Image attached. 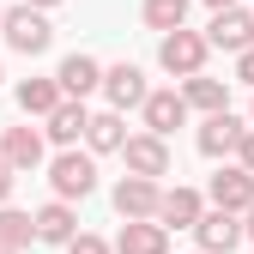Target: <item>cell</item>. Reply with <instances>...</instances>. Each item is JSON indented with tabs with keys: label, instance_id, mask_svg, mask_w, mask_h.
<instances>
[{
	"label": "cell",
	"instance_id": "obj_1",
	"mask_svg": "<svg viewBox=\"0 0 254 254\" xmlns=\"http://www.w3.org/2000/svg\"><path fill=\"white\" fill-rule=\"evenodd\" d=\"M43 170H49L55 200H67V206H79V200L97 194V157H91V151H55Z\"/></svg>",
	"mask_w": 254,
	"mask_h": 254
},
{
	"label": "cell",
	"instance_id": "obj_2",
	"mask_svg": "<svg viewBox=\"0 0 254 254\" xmlns=\"http://www.w3.org/2000/svg\"><path fill=\"white\" fill-rule=\"evenodd\" d=\"M0 37H6V49H12V55H49L55 24H49V12L6 6V12H0Z\"/></svg>",
	"mask_w": 254,
	"mask_h": 254
},
{
	"label": "cell",
	"instance_id": "obj_3",
	"mask_svg": "<svg viewBox=\"0 0 254 254\" xmlns=\"http://www.w3.org/2000/svg\"><path fill=\"white\" fill-rule=\"evenodd\" d=\"M206 61H212V49H206L200 30H170V37H157V67H164L170 79L206 73Z\"/></svg>",
	"mask_w": 254,
	"mask_h": 254
},
{
	"label": "cell",
	"instance_id": "obj_4",
	"mask_svg": "<svg viewBox=\"0 0 254 254\" xmlns=\"http://www.w3.org/2000/svg\"><path fill=\"white\" fill-rule=\"evenodd\" d=\"M200 212H206V194H200V188H188V182H176V188L157 194V218H151V224L176 236V230H194Z\"/></svg>",
	"mask_w": 254,
	"mask_h": 254
},
{
	"label": "cell",
	"instance_id": "obj_5",
	"mask_svg": "<svg viewBox=\"0 0 254 254\" xmlns=\"http://www.w3.org/2000/svg\"><path fill=\"white\" fill-rule=\"evenodd\" d=\"M121 164H127V176L164 182V176L176 170V157H170V139H151V133H127V145H121Z\"/></svg>",
	"mask_w": 254,
	"mask_h": 254
},
{
	"label": "cell",
	"instance_id": "obj_6",
	"mask_svg": "<svg viewBox=\"0 0 254 254\" xmlns=\"http://www.w3.org/2000/svg\"><path fill=\"white\" fill-rule=\"evenodd\" d=\"M157 194H164V182L121 176V182H115V194H109V206H115L121 224H145V218H157Z\"/></svg>",
	"mask_w": 254,
	"mask_h": 254
},
{
	"label": "cell",
	"instance_id": "obj_7",
	"mask_svg": "<svg viewBox=\"0 0 254 254\" xmlns=\"http://www.w3.org/2000/svg\"><path fill=\"white\" fill-rule=\"evenodd\" d=\"M200 37H206V49H224L236 61L242 49H254V18H248V6H224V12H212V24Z\"/></svg>",
	"mask_w": 254,
	"mask_h": 254
},
{
	"label": "cell",
	"instance_id": "obj_8",
	"mask_svg": "<svg viewBox=\"0 0 254 254\" xmlns=\"http://www.w3.org/2000/svg\"><path fill=\"white\" fill-rule=\"evenodd\" d=\"M55 85H61V97H67V103H85L91 91L103 85V61H97V55H85V49L61 55V67H55Z\"/></svg>",
	"mask_w": 254,
	"mask_h": 254
},
{
	"label": "cell",
	"instance_id": "obj_9",
	"mask_svg": "<svg viewBox=\"0 0 254 254\" xmlns=\"http://www.w3.org/2000/svg\"><path fill=\"white\" fill-rule=\"evenodd\" d=\"M248 133V121L242 115H206L200 121V133H194V145H200V157H212V164H230V157H236V139Z\"/></svg>",
	"mask_w": 254,
	"mask_h": 254
},
{
	"label": "cell",
	"instance_id": "obj_10",
	"mask_svg": "<svg viewBox=\"0 0 254 254\" xmlns=\"http://www.w3.org/2000/svg\"><path fill=\"white\" fill-rule=\"evenodd\" d=\"M97 91H103V103H109L115 115H127V109L145 103L151 85H145V73L133 67V61H115V67H103V85H97Z\"/></svg>",
	"mask_w": 254,
	"mask_h": 254
},
{
	"label": "cell",
	"instance_id": "obj_11",
	"mask_svg": "<svg viewBox=\"0 0 254 254\" xmlns=\"http://www.w3.org/2000/svg\"><path fill=\"white\" fill-rule=\"evenodd\" d=\"M0 164H6L12 176H30V170H43L49 164V145L37 127H6L0 133Z\"/></svg>",
	"mask_w": 254,
	"mask_h": 254
},
{
	"label": "cell",
	"instance_id": "obj_12",
	"mask_svg": "<svg viewBox=\"0 0 254 254\" xmlns=\"http://www.w3.org/2000/svg\"><path fill=\"white\" fill-rule=\"evenodd\" d=\"M139 121H145V133L151 139H170L176 127H188V103H182V91H145V103H139Z\"/></svg>",
	"mask_w": 254,
	"mask_h": 254
},
{
	"label": "cell",
	"instance_id": "obj_13",
	"mask_svg": "<svg viewBox=\"0 0 254 254\" xmlns=\"http://www.w3.org/2000/svg\"><path fill=\"white\" fill-rule=\"evenodd\" d=\"M206 206H218V212H248L254 206V176L248 170H236V164H224V170H218L212 176V188H206Z\"/></svg>",
	"mask_w": 254,
	"mask_h": 254
},
{
	"label": "cell",
	"instance_id": "obj_14",
	"mask_svg": "<svg viewBox=\"0 0 254 254\" xmlns=\"http://www.w3.org/2000/svg\"><path fill=\"white\" fill-rule=\"evenodd\" d=\"M194 254H230L236 242H242V218L236 212H218V206H206L200 212V224H194Z\"/></svg>",
	"mask_w": 254,
	"mask_h": 254
},
{
	"label": "cell",
	"instance_id": "obj_15",
	"mask_svg": "<svg viewBox=\"0 0 254 254\" xmlns=\"http://www.w3.org/2000/svg\"><path fill=\"white\" fill-rule=\"evenodd\" d=\"M182 103L188 115H224L230 109V79H212V73H194V79H182Z\"/></svg>",
	"mask_w": 254,
	"mask_h": 254
},
{
	"label": "cell",
	"instance_id": "obj_16",
	"mask_svg": "<svg viewBox=\"0 0 254 254\" xmlns=\"http://www.w3.org/2000/svg\"><path fill=\"white\" fill-rule=\"evenodd\" d=\"M30 230H37V242H49V248H67V242L79 236V212H73L67 200H49V206L30 212Z\"/></svg>",
	"mask_w": 254,
	"mask_h": 254
},
{
	"label": "cell",
	"instance_id": "obj_17",
	"mask_svg": "<svg viewBox=\"0 0 254 254\" xmlns=\"http://www.w3.org/2000/svg\"><path fill=\"white\" fill-rule=\"evenodd\" d=\"M85 121H91V109H85V103H61V109L37 127V133H43V145H55V151H79Z\"/></svg>",
	"mask_w": 254,
	"mask_h": 254
},
{
	"label": "cell",
	"instance_id": "obj_18",
	"mask_svg": "<svg viewBox=\"0 0 254 254\" xmlns=\"http://www.w3.org/2000/svg\"><path fill=\"white\" fill-rule=\"evenodd\" d=\"M127 145V115H115V109H97L85 121V151L91 157H109V151H121Z\"/></svg>",
	"mask_w": 254,
	"mask_h": 254
},
{
	"label": "cell",
	"instance_id": "obj_19",
	"mask_svg": "<svg viewBox=\"0 0 254 254\" xmlns=\"http://www.w3.org/2000/svg\"><path fill=\"white\" fill-rule=\"evenodd\" d=\"M12 97H18V109H24V115H37V121H49L61 103H67V97H61V85H55V73H49V79H18Z\"/></svg>",
	"mask_w": 254,
	"mask_h": 254
},
{
	"label": "cell",
	"instance_id": "obj_20",
	"mask_svg": "<svg viewBox=\"0 0 254 254\" xmlns=\"http://www.w3.org/2000/svg\"><path fill=\"white\" fill-rule=\"evenodd\" d=\"M109 248L115 254H170V230H157L151 218H145V224H121Z\"/></svg>",
	"mask_w": 254,
	"mask_h": 254
},
{
	"label": "cell",
	"instance_id": "obj_21",
	"mask_svg": "<svg viewBox=\"0 0 254 254\" xmlns=\"http://www.w3.org/2000/svg\"><path fill=\"white\" fill-rule=\"evenodd\" d=\"M139 18H145V30H157V37H170V30H188V0H145Z\"/></svg>",
	"mask_w": 254,
	"mask_h": 254
},
{
	"label": "cell",
	"instance_id": "obj_22",
	"mask_svg": "<svg viewBox=\"0 0 254 254\" xmlns=\"http://www.w3.org/2000/svg\"><path fill=\"white\" fill-rule=\"evenodd\" d=\"M30 242H37V230H30V212H18V206H0V248L24 254Z\"/></svg>",
	"mask_w": 254,
	"mask_h": 254
},
{
	"label": "cell",
	"instance_id": "obj_23",
	"mask_svg": "<svg viewBox=\"0 0 254 254\" xmlns=\"http://www.w3.org/2000/svg\"><path fill=\"white\" fill-rule=\"evenodd\" d=\"M67 254H115V248H109V236H97V230H79V236L67 242Z\"/></svg>",
	"mask_w": 254,
	"mask_h": 254
},
{
	"label": "cell",
	"instance_id": "obj_24",
	"mask_svg": "<svg viewBox=\"0 0 254 254\" xmlns=\"http://www.w3.org/2000/svg\"><path fill=\"white\" fill-rule=\"evenodd\" d=\"M230 164H236V170H248V176H254V127H248V133H242V139H236V157H230Z\"/></svg>",
	"mask_w": 254,
	"mask_h": 254
},
{
	"label": "cell",
	"instance_id": "obj_25",
	"mask_svg": "<svg viewBox=\"0 0 254 254\" xmlns=\"http://www.w3.org/2000/svg\"><path fill=\"white\" fill-rule=\"evenodd\" d=\"M230 85H248V91H254V49L236 55V79H230Z\"/></svg>",
	"mask_w": 254,
	"mask_h": 254
},
{
	"label": "cell",
	"instance_id": "obj_26",
	"mask_svg": "<svg viewBox=\"0 0 254 254\" xmlns=\"http://www.w3.org/2000/svg\"><path fill=\"white\" fill-rule=\"evenodd\" d=\"M12 188H18V176H12L6 164H0V206H12Z\"/></svg>",
	"mask_w": 254,
	"mask_h": 254
},
{
	"label": "cell",
	"instance_id": "obj_27",
	"mask_svg": "<svg viewBox=\"0 0 254 254\" xmlns=\"http://www.w3.org/2000/svg\"><path fill=\"white\" fill-rule=\"evenodd\" d=\"M18 6H30V12H55L61 0H18Z\"/></svg>",
	"mask_w": 254,
	"mask_h": 254
},
{
	"label": "cell",
	"instance_id": "obj_28",
	"mask_svg": "<svg viewBox=\"0 0 254 254\" xmlns=\"http://www.w3.org/2000/svg\"><path fill=\"white\" fill-rule=\"evenodd\" d=\"M242 242H254V206L242 212Z\"/></svg>",
	"mask_w": 254,
	"mask_h": 254
},
{
	"label": "cell",
	"instance_id": "obj_29",
	"mask_svg": "<svg viewBox=\"0 0 254 254\" xmlns=\"http://www.w3.org/2000/svg\"><path fill=\"white\" fill-rule=\"evenodd\" d=\"M206 6H212V12H224V6H236V0H206Z\"/></svg>",
	"mask_w": 254,
	"mask_h": 254
},
{
	"label": "cell",
	"instance_id": "obj_30",
	"mask_svg": "<svg viewBox=\"0 0 254 254\" xmlns=\"http://www.w3.org/2000/svg\"><path fill=\"white\" fill-rule=\"evenodd\" d=\"M248 127H254V103H248Z\"/></svg>",
	"mask_w": 254,
	"mask_h": 254
},
{
	"label": "cell",
	"instance_id": "obj_31",
	"mask_svg": "<svg viewBox=\"0 0 254 254\" xmlns=\"http://www.w3.org/2000/svg\"><path fill=\"white\" fill-rule=\"evenodd\" d=\"M0 85H6V67H0Z\"/></svg>",
	"mask_w": 254,
	"mask_h": 254
},
{
	"label": "cell",
	"instance_id": "obj_32",
	"mask_svg": "<svg viewBox=\"0 0 254 254\" xmlns=\"http://www.w3.org/2000/svg\"><path fill=\"white\" fill-rule=\"evenodd\" d=\"M0 12H6V0H0Z\"/></svg>",
	"mask_w": 254,
	"mask_h": 254
},
{
	"label": "cell",
	"instance_id": "obj_33",
	"mask_svg": "<svg viewBox=\"0 0 254 254\" xmlns=\"http://www.w3.org/2000/svg\"><path fill=\"white\" fill-rule=\"evenodd\" d=\"M0 254H12V248H0Z\"/></svg>",
	"mask_w": 254,
	"mask_h": 254
},
{
	"label": "cell",
	"instance_id": "obj_34",
	"mask_svg": "<svg viewBox=\"0 0 254 254\" xmlns=\"http://www.w3.org/2000/svg\"><path fill=\"white\" fill-rule=\"evenodd\" d=\"M248 18H254V6H248Z\"/></svg>",
	"mask_w": 254,
	"mask_h": 254
},
{
	"label": "cell",
	"instance_id": "obj_35",
	"mask_svg": "<svg viewBox=\"0 0 254 254\" xmlns=\"http://www.w3.org/2000/svg\"><path fill=\"white\" fill-rule=\"evenodd\" d=\"M248 254H254V248H248Z\"/></svg>",
	"mask_w": 254,
	"mask_h": 254
}]
</instances>
